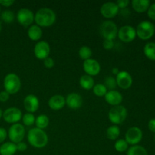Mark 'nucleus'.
I'll list each match as a JSON object with an SVG mask.
<instances>
[{
  "instance_id": "obj_35",
  "label": "nucleus",
  "mask_w": 155,
  "mask_h": 155,
  "mask_svg": "<svg viewBox=\"0 0 155 155\" xmlns=\"http://www.w3.org/2000/svg\"><path fill=\"white\" fill-rule=\"evenodd\" d=\"M43 64L44 66L45 67L48 69H50V68H52L54 66V61L53 60V58H51L48 57L47 58H45V60H43Z\"/></svg>"
},
{
  "instance_id": "obj_25",
  "label": "nucleus",
  "mask_w": 155,
  "mask_h": 155,
  "mask_svg": "<svg viewBox=\"0 0 155 155\" xmlns=\"http://www.w3.org/2000/svg\"><path fill=\"white\" fill-rule=\"evenodd\" d=\"M35 124H36V128L43 130L44 129L48 127V124H49V118H48L45 114L39 115V116L36 118Z\"/></svg>"
},
{
  "instance_id": "obj_32",
  "label": "nucleus",
  "mask_w": 155,
  "mask_h": 155,
  "mask_svg": "<svg viewBox=\"0 0 155 155\" xmlns=\"http://www.w3.org/2000/svg\"><path fill=\"white\" fill-rule=\"evenodd\" d=\"M22 121L24 125L26 127H31L33 124H35V120H36V117L33 115V114L27 113L22 117Z\"/></svg>"
},
{
  "instance_id": "obj_13",
  "label": "nucleus",
  "mask_w": 155,
  "mask_h": 155,
  "mask_svg": "<svg viewBox=\"0 0 155 155\" xmlns=\"http://www.w3.org/2000/svg\"><path fill=\"white\" fill-rule=\"evenodd\" d=\"M83 68L86 75H89L90 77L98 75L101 71L100 64L98 63V61L93 58H89L88 60L84 61Z\"/></svg>"
},
{
  "instance_id": "obj_21",
  "label": "nucleus",
  "mask_w": 155,
  "mask_h": 155,
  "mask_svg": "<svg viewBox=\"0 0 155 155\" xmlns=\"http://www.w3.org/2000/svg\"><path fill=\"white\" fill-rule=\"evenodd\" d=\"M151 5V2L148 0H133L132 2L133 8L138 13H144L148 11Z\"/></svg>"
},
{
  "instance_id": "obj_40",
  "label": "nucleus",
  "mask_w": 155,
  "mask_h": 155,
  "mask_svg": "<svg viewBox=\"0 0 155 155\" xmlns=\"http://www.w3.org/2000/svg\"><path fill=\"white\" fill-rule=\"evenodd\" d=\"M17 151H21V152H24L27 149V145L24 142H21L19 143L16 144Z\"/></svg>"
},
{
  "instance_id": "obj_45",
  "label": "nucleus",
  "mask_w": 155,
  "mask_h": 155,
  "mask_svg": "<svg viewBox=\"0 0 155 155\" xmlns=\"http://www.w3.org/2000/svg\"><path fill=\"white\" fill-rule=\"evenodd\" d=\"M1 30H2V22L1 21H0V32H1Z\"/></svg>"
},
{
  "instance_id": "obj_19",
  "label": "nucleus",
  "mask_w": 155,
  "mask_h": 155,
  "mask_svg": "<svg viewBox=\"0 0 155 155\" xmlns=\"http://www.w3.org/2000/svg\"><path fill=\"white\" fill-rule=\"evenodd\" d=\"M66 104L65 98L61 95H54L48 100V107L53 110H60Z\"/></svg>"
},
{
  "instance_id": "obj_22",
  "label": "nucleus",
  "mask_w": 155,
  "mask_h": 155,
  "mask_svg": "<svg viewBox=\"0 0 155 155\" xmlns=\"http://www.w3.org/2000/svg\"><path fill=\"white\" fill-rule=\"evenodd\" d=\"M16 152V144L13 142H5L0 145V155H14Z\"/></svg>"
},
{
  "instance_id": "obj_34",
  "label": "nucleus",
  "mask_w": 155,
  "mask_h": 155,
  "mask_svg": "<svg viewBox=\"0 0 155 155\" xmlns=\"http://www.w3.org/2000/svg\"><path fill=\"white\" fill-rule=\"evenodd\" d=\"M114 40H110V39H104L103 42V47L104 49L106 50H110L114 48Z\"/></svg>"
},
{
  "instance_id": "obj_33",
  "label": "nucleus",
  "mask_w": 155,
  "mask_h": 155,
  "mask_svg": "<svg viewBox=\"0 0 155 155\" xmlns=\"http://www.w3.org/2000/svg\"><path fill=\"white\" fill-rule=\"evenodd\" d=\"M104 86L107 88V89H110V90H114L117 86V82L116 79L113 77H108L105 78L104 80Z\"/></svg>"
},
{
  "instance_id": "obj_38",
  "label": "nucleus",
  "mask_w": 155,
  "mask_h": 155,
  "mask_svg": "<svg viewBox=\"0 0 155 155\" xmlns=\"http://www.w3.org/2000/svg\"><path fill=\"white\" fill-rule=\"evenodd\" d=\"M8 136V132L3 127H0V144L3 143Z\"/></svg>"
},
{
  "instance_id": "obj_37",
  "label": "nucleus",
  "mask_w": 155,
  "mask_h": 155,
  "mask_svg": "<svg viewBox=\"0 0 155 155\" xmlns=\"http://www.w3.org/2000/svg\"><path fill=\"white\" fill-rule=\"evenodd\" d=\"M116 4L119 9H125L130 4V1L129 0H118Z\"/></svg>"
},
{
  "instance_id": "obj_36",
  "label": "nucleus",
  "mask_w": 155,
  "mask_h": 155,
  "mask_svg": "<svg viewBox=\"0 0 155 155\" xmlns=\"http://www.w3.org/2000/svg\"><path fill=\"white\" fill-rule=\"evenodd\" d=\"M148 16L151 18V20L155 21V3L149 6L148 9Z\"/></svg>"
},
{
  "instance_id": "obj_20",
  "label": "nucleus",
  "mask_w": 155,
  "mask_h": 155,
  "mask_svg": "<svg viewBox=\"0 0 155 155\" xmlns=\"http://www.w3.org/2000/svg\"><path fill=\"white\" fill-rule=\"evenodd\" d=\"M27 36L32 41H39L42 36V28L36 24H33L27 30Z\"/></svg>"
},
{
  "instance_id": "obj_39",
  "label": "nucleus",
  "mask_w": 155,
  "mask_h": 155,
  "mask_svg": "<svg viewBox=\"0 0 155 155\" xmlns=\"http://www.w3.org/2000/svg\"><path fill=\"white\" fill-rule=\"evenodd\" d=\"M10 98V95L6 91L0 92V101L1 102H6Z\"/></svg>"
},
{
  "instance_id": "obj_3",
  "label": "nucleus",
  "mask_w": 155,
  "mask_h": 155,
  "mask_svg": "<svg viewBox=\"0 0 155 155\" xmlns=\"http://www.w3.org/2000/svg\"><path fill=\"white\" fill-rule=\"evenodd\" d=\"M3 86H4L5 91H6L9 95L16 94L21 89V79L17 74H14V73L8 74L4 78Z\"/></svg>"
},
{
  "instance_id": "obj_6",
  "label": "nucleus",
  "mask_w": 155,
  "mask_h": 155,
  "mask_svg": "<svg viewBox=\"0 0 155 155\" xmlns=\"http://www.w3.org/2000/svg\"><path fill=\"white\" fill-rule=\"evenodd\" d=\"M100 33L104 39L114 40L117 36V26L111 21H104L100 26Z\"/></svg>"
},
{
  "instance_id": "obj_15",
  "label": "nucleus",
  "mask_w": 155,
  "mask_h": 155,
  "mask_svg": "<svg viewBox=\"0 0 155 155\" xmlns=\"http://www.w3.org/2000/svg\"><path fill=\"white\" fill-rule=\"evenodd\" d=\"M119 8L117 5L116 2H108L101 5L100 8V13L105 18H113L119 13Z\"/></svg>"
},
{
  "instance_id": "obj_41",
  "label": "nucleus",
  "mask_w": 155,
  "mask_h": 155,
  "mask_svg": "<svg viewBox=\"0 0 155 155\" xmlns=\"http://www.w3.org/2000/svg\"><path fill=\"white\" fill-rule=\"evenodd\" d=\"M15 3L14 0H0V6H4V7L8 8L12 6Z\"/></svg>"
},
{
  "instance_id": "obj_8",
  "label": "nucleus",
  "mask_w": 155,
  "mask_h": 155,
  "mask_svg": "<svg viewBox=\"0 0 155 155\" xmlns=\"http://www.w3.org/2000/svg\"><path fill=\"white\" fill-rule=\"evenodd\" d=\"M34 13L28 8H21L17 13V21L23 27H30L34 22Z\"/></svg>"
},
{
  "instance_id": "obj_24",
  "label": "nucleus",
  "mask_w": 155,
  "mask_h": 155,
  "mask_svg": "<svg viewBox=\"0 0 155 155\" xmlns=\"http://www.w3.org/2000/svg\"><path fill=\"white\" fill-rule=\"evenodd\" d=\"M120 134V130L117 125H112L107 129L106 136L110 140H117Z\"/></svg>"
},
{
  "instance_id": "obj_48",
  "label": "nucleus",
  "mask_w": 155,
  "mask_h": 155,
  "mask_svg": "<svg viewBox=\"0 0 155 155\" xmlns=\"http://www.w3.org/2000/svg\"><path fill=\"white\" fill-rule=\"evenodd\" d=\"M154 139H155V136H154Z\"/></svg>"
},
{
  "instance_id": "obj_12",
  "label": "nucleus",
  "mask_w": 155,
  "mask_h": 155,
  "mask_svg": "<svg viewBox=\"0 0 155 155\" xmlns=\"http://www.w3.org/2000/svg\"><path fill=\"white\" fill-rule=\"evenodd\" d=\"M35 57L39 60H45L50 54V45L45 41H39L36 42L33 48Z\"/></svg>"
},
{
  "instance_id": "obj_23",
  "label": "nucleus",
  "mask_w": 155,
  "mask_h": 155,
  "mask_svg": "<svg viewBox=\"0 0 155 155\" xmlns=\"http://www.w3.org/2000/svg\"><path fill=\"white\" fill-rule=\"evenodd\" d=\"M80 85L83 89L86 90H89L93 88L95 86V81L92 77H90L89 75H83L80 79Z\"/></svg>"
},
{
  "instance_id": "obj_2",
  "label": "nucleus",
  "mask_w": 155,
  "mask_h": 155,
  "mask_svg": "<svg viewBox=\"0 0 155 155\" xmlns=\"http://www.w3.org/2000/svg\"><path fill=\"white\" fill-rule=\"evenodd\" d=\"M27 141L33 148H42L48 144V137L44 130L35 127L30 129L27 133Z\"/></svg>"
},
{
  "instance_id": "obj_27",
  "label": "nucleus",
  "mask_w": 155,
  "mask_h": 155,
  "mask_svg": "<svg viewBox=\"0 0 155 155\" xmlns=\"http://www.w3.org/2000/svg\"><path fill=\"white\" fill-rule=\"evenodd\" d=\"M127 155H148V151L141 145H133L127 150Z\"/></svg>"
},
{
  "instance_id": "obj_7",
  "label": "nucleus",
  "mask_w": 155,
  "mask_h": 155,
  "mask_svg": "<svg viewBox=\"0 0 155 155\" xmlns=\"http://www.w3.org/2000/svg\"><path fill=\"white\" fill-rule=\"evenodd\" d=\"M26 130L23 124H12L9 128L8 132V136L11 142L15 144H18L19 142H23L24 136H25Z\"/></svg>"
},
{
  "instance_id": "obj_46",
  "label": "nucleus",
  "mask_w": 155,
  "mask_h": 155,
  "mask_svg": "<svg viewBox=\"0 0 155 155\" xmlns=\"http://www.w3.org/2000/svg\"><path fill=\"white\" fill-rule=\"evenodd\" d=\"M0 12H1V6H0Z\"/></svg>"
},
{
  "instance_id": "obj_44",
  "label": "nucleus",
  "mask_w": 155,
  "mask_h": 155,
  "mask_svg": "<svg viewBox=\"0 0 155 155\" xmlns=\"http://www.w3.org/2000/svg\"><path fill=\"white\" fill-rule=\"evenodd\" d=\"M2 114H3V111L2 110V109L0 108V119H1L2 117Z\"/></svg>"
},
{
  "instance_id": "obj_16",
  "label": "nucleus",
  "mask_w": 155,
  "mask_h": 155,
  "mask_svg": "<svg viewBox=\"0 0 155 155\" xmlns=\"http://www.w3.org/2000/svg\"><path fill=\"white\" fill-rule=\"evenodd\" d=\"M24 107L27 113H35L39 107V98L33 94L27 95L24 99Z\"/></svg>"
},
{
  "instance_id": "obj_29",
  "label": "nucleus",
  "mask_w": 155,
  "mask_h": 155,
  "mask_svg": "<svg viewBox=\"0 0 155 155\" xmlns=\"http://www.w3.org/2000/svg\"><path fill=\"white\" fill-rule=\"evenodd\" d=\"M92 92H93L94 95H95L96 96L104 97V95L107 92V89L104 84L98 83V84H95L93 86V88H92Z\"/></svg>"
},
{
  "instance_id": "obj_26",
  "label": "nucleus",
  "mask_w": 155,
  "mask_h": 155,
  "mask_svg": "<svg viewBox=\"0 0 155 155\" xmlns=\"http://www.w3.org/2000/svg\"><path fill=\"white\" fill-rule=\"evenodd\" d=\"M144 54L151 61H155V42H151L145 44L144 47Z\"/></svg>"
},
{
  "instance_id": "obj_47",
  "label": "nucleus",
  "mask_w": 155,
  "mask_h": 155,
  "mask_svg": "<svg viewBox=\"0 0 155 155\" xmlns=\"http://www.w3.org/2000/svg\"><path fill=\"white\" fill-rule=\"evenodd\" d=\"M154 30H155V25H154Z\"/></svg>"
},
{
  "instance_id": "obj_4",
  "label": "nucleus",
  "mask_w": 155,
  "mask_h": 155,
  "mask_svg": "<svg viewBox=\"0 0 155 155\" xmlns=\"http://www.w3.org/2000/svg\"><path fill=\"white\" fill-rule=\"evenodd\" d=\"M127 117V110L124 106L117 105L112 107L108 112V119L114 125L121 124Z\"/></svg>"
},
{
  "instance_id": "obj_10",
  "label": "nucleus",
  "mask_w": 155,
  "mask_h": 155,
  "mask_svg": "<svg viewBox=\"0 0 155 155\" xmlns=\"http://www.w3.org/2000/svg\"><path fill=\"white\" fill-rule=\"evenodd\" d=\"M117 36L123 42L129 43L133 42L136 37V29L130 25L123 26L118 30Z\"/></svg>"
},
{
  "instance_id": "obj_17",
  "label": "nucleus",
  "mask_w": 155,
  "mask_h": 155,
  "mask_svg": "<svg viewBox=\"0 0 155 155\" xmlns=\"http://www.w3.org/2000/svg\"><path fill=\"white\" fill-rule=\"evenodd\" d=\"M66 104L69 108L72 110H77L80 108L83 105V98L78 93L72 92L68 94V96L65 98Z\"/></svg>"
},
{
  "instance_id": "obj_1",
  "label": "nucleus",
  "mask_w": 155,
  "mask_h": 155,
  "mask_svg": "<svg viewBox=\"0 0 155 155\" xmlns=\"http://www.w3.org/2000/svg\"><path fill=\"white\" fill-rule=\"evenodd\" d=\"M56 14L51 8H42L36 12L34 21L40 27H49L55 23Z\"/></svg>"
},
{
  "instance_id": "obj_18",
  "label": "nucleus",
  "mask_w": 155,
  "mask_h": 155,
  "mask_svg": "<svg viewBox=\"0 0 155 155\" xmlns=\"http://www.w3.org/2000/svg\"><path fill=\"white\" fill-rule=\"evenodd\" d=\"M104 99L107 104L114 107V106L120 105L123 101V95L118 91L110 90L108 91L104 95Z\"/></svg>"
},
{
  "instance_id": "obj_30",
  "label": "nucleus",
  "mask_w": 155,
  "mask_h": 155,
  "mask_svg": "<svg viewBox=\"0 0 155 155\" xmlns=\"http://www.w3.org/2000/svg\"><path fill=\"white\" fill-rule=\"evenodd\" d=\"M15 14L11 10H5L1 13V20L6 24H11L15 20Z\"/></svg>"
},
{
  "instance_id": "obj_43",
  "label": "nucleus",
  "mask_w": 155,
  "mask_h": 155,
  "mask_svg": "<svg viewBox=\"0 0 155 155\" xmlns=\"http://www.w3.org/2000/svg\"><path fill=\"white\" fill-rule=\"evenodd\" d=\"M111 72H112V74L117 76L118 74V73L120 72V71H119V69H118L117 68H114L113 69L111 70Z\"/></svg>"
},
{
  "instance_id": "obj_9",
  "label": "nucleus",
  "mask_w": 155,
  "mask_h": 155,
  "mask_svg": "<svg viewBox=\"0 0 155 155\" xmlns=\"http://www.w3.org/2000/svg\"><path fill=\"white\" fill-rule=\"evenodd\" d=\"M22 117L21 110L15 107H8L3 112L2 114L4 120L10 124H15L19 123V121L22 119Z\"/></svg>"
},
{
  "instance_id": "obj_5",
  "label": "nucleus",
  "mask_w": 155,
  "mask_h": 155,
  "mask_svg": "<svg viewBox=\"0 0 155 155\" xmlns=\"http://www.w3.org/2000/svg\"><path fill=\"white\" fill-rule=\"evenodd\" d=\"M136 36L142 40L151 39L154 34V25L151 22L144 21L138 24L136 29Z\"/></svg>"
},
{
  "instance_id": "obj_14",
  "label": "nucleus",
  "mask_w": 155,
  "mask_h": 155,
  "mask_svg": "<svg viewBox=\"0 0 155 155\" xmlns=\"http://www.w3.org/2000/svg\"><path fill=\"white\" fill-rule=\"evenodd\" d=\"M117 86L122 89H128L133 85V78L130 73L126 71H121L116 76Z\"/></svg>"
},
{
  "instance_id": "obj_11",
  "label": "nucleus",
  "mask_w": 155,
  "mask_h": 155,
  "mask_svg": "<svg viewBox=\"0 0 155 155\" xmlns=\"http://www.w3.org/2000/svg\"><path fill=\"white\" fill-rule=\"evenodd\" d=\"M142 131L139 127H133L129 129L125 134V140L128 145H136L142 141Z\"/></svg>"
},
{
  "instance_id": "obj_31",
  "label": "nucleus",
  "mask_w": 155,
  "mask_h": 155,
  "mask_svg": "<svg viewBox=\"0 0 155 155\" xmlns=\"http://www.w3.org/2000/svg\"><path fill=\"white\" fill-rule=\"evenodd\" d=\"M128 143L126 142L125 139H120L116 141L114 144V148L117 151L120 153L125 152L128 150Z\"/></svg>"
},
{
  "instance_id": "obj_28",
  "label": "nucleus",
  "mask_w": 155,
  "mask_h": 155,
  "mask_svg": "<svg viewBox=\"0 0 155 155\" xmlns=\"http://www.w3.org/2000/svg\"><path fill=\"white\" fill-rule=\"evenodd\" d=\"M92 54V49H91L89 46L83 45V46L80 47V48L79 49V56H80V58L83 61H86L91 58Z\"/></svg>"
},
{
  "instance_id": "obj_42",
  "label": "nucleus",
  "mask_w": 155,
  "mask_h": 155,
  "mask_svg": "<svg viewBox=\"0 0 155 155\" xmlns=\"http://www.w3.org/2000/svg\"><path fill=\"white\" fill-rule=\"evenodd\" d=\"M148 127L150 131H151L152 133H155V119L150 120L149 122H148Z\"/></svg>"
}]
</instances>
